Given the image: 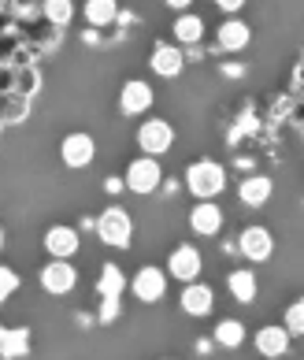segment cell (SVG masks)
Returning <instances> with one entry per match:
<instances>
[{
  "instance_id": "6da1fadb",
  "label": "cell",
  "mask_w": 304,
  "mask_h": 360,
  "mask_svg": "<svg viewBox=\"0 0 304 360\" xmlns=\"http://www.w3.org/2000/svg\"><path fill=\"white\" fill-rule=\"evenodd\" d=\"M186 190L197 201H216L227 190V167L216 164V160H193L186 167Z\"/></svg>"
},
{
  "instance_id": "7a4b0ae2",
  "label": "cell",
  "mask_w": 304,
  "mask_h": 360,
  "mask_svg": "<svg viewBox=\"0 0 304 360\" xmlns=\"http://www.w3.org/2000/svg\"><path fill=\"white\" fill-rule=\"evenodd\" d=\"M93 226H97V238L104 245H112V249H126L130 238H134V216H130L126 208H119V205L104 208Z\"/></svg>"
},
{
  "instance_id": "3957f363",
  "label": "cell",
  "mask_w": 304,
  "mask_h": 360,
  "mask_svg": "<svg viewBox=\"0 0 304 360\" xmlns=\"http://www.w3.org/2000/svg\"><path fill=\"white\" fill-rule=\"evenodd\" d=\"M134 141H138V149H141L145 156H156V160H160L164 153H171V145H175V127H171L164 115H152V119H145V123L138 127Z\"/></svg>"
},
{
  "instance_id": "277c9868",
  "label": "cell",
  "mask_w": 304,
  "mask_h": 360,
  "mask_svg": "<svg viewBox=\"0 0 304 360\" xmlns=\"http://www.w3.org/2000/svg\"><path fill=\"white\" fill-rule=\"evenodd\" d=\"M126 190L130 193H152L156 186L164 182V171H160V160L156 156H138V160H130V167H126Z\"/></svg>"
},
{
  "instance_id": "5b68a950",
  "label": "cell",
  "mask_w": 304,
  "mask_h": 360,
  "mask_svg": "<svg viewBox=\"0 0 304 360\" xmlns=\"http://www.w3.org/2000/svg\"><path fill=\"white\" fill-rule=\"evenodd\" d=\"M204 271V257H201V249L197 245H178V249H171V257H167V275L171 278H178V283H197Z\"/></svg>"
},
{
  "instance_id": "8992f818",
  "label": "cell",
  "mask_w": 304,
  "mask_h": 360,
  "mask_svg": "<svg viewBox=\"0 0 304 360\" xmlns=\"http://www.w3.org/2000/svg\"><path fill=\"white\" fill-rule=\"evenodd\" d=\"M37 283H41L45 293H52V297H63V293H71L78 286V271L71 260H48L41 275H37Z\"/></svg>"
},
{
  "instance_id": "52a82bcc",
  "label": "cell",
  "mask_w": 304,
  "mask_h": 360,
  "mask_svg": "<svg viewBox=\"0 0 304 360\" xmlns=\"http://www.w3.org/2000/svg\"><path fill=\"white\" fill-rule=\"evenodd\" d=\"M130 290H134V297H138L141 304L164 301V293H167V271L156 268V264H145L141 271H134V283H130Z\"/></svg>"
},
{
  "instance_id": "ba28073f",
  "label": "cell",
  "mask_w": 304,
  "mask_h": 360,
  "mask_svg": "<svg viewBox=\"0 0 304 360\" xmlns=\"http://www.w3.org/2000/svg\"><path fill=\"white\" fill-rule=\"evenodd\" d=\"M93 156H97V141L89 134H82V130H74V134H67L60 141V160L67 167H74V171L89 167V164H93Z\"/></svg>"
},
{
  "instance_id": "9c48e42d",
  "label": "cell",
  "mask_w": 304,
  "mask_h": 360,
  "mask_svg": "<svg viewBox=\"0 0 304 360\" xmlns=\"http://www.w3.org/2000/svg\"><path fill=\"white\" fill-rule=\"evenodd\" d=\"M289 342H293V335H289V330H286L282 323H267V327H260V330H256V338H253L256 353H260L263 360H286Z\"/></svg>"
},
{
  "instance_id": "30bf717a",
  "label": "cell",
  "mask_w": 304,
  "mask_h": 360,
  "mask_svg": "<svg viewBox=\"0 0 304 360\" xmlns=\"http://www.w3.org/2000/svg\"><path fill=\"white\" fill-rule=\"evenodd\" d=\"M152 101H156V93L149 82H141V78H130V82H123V89H119V112L123 115H145L152 108Z\"/></svg>"
},
{
  "instance_id": "8fae6325",
  "label": "cell",
  "mask_w": 304,
  "mask_h": 360,
  "mask_svg": "<svg viewBox=\"0 0 304 360\" xmlns=\"http://www.w3.org/2000/svg\"><path fill=\"white\" fill-rule=\"evenodd\" d=\"M237 249H242V257H249L253 264H263V260H271V252H275V238L267 226H245L242 238H237Z\"/></svg>"
},
{
  "instance_id": "7c38bea8",
  "label": "cell",
  "mask_w": 304,
  "mask_h": 360,
  "mask_svg": "<svg viewBox=\"0 0 304 360\" xmlns=\"http://www.w3.org/2000/svg\"><path fill=\"white\" fill-rule=\"evenodd\" d=\"M78 245H82V238H78V231L67 223H56L45 231V252L52 260H71L78 252Z\"/></svg>"
},
{
  "instance_id": "4fadbf2b",
  "label": "cell",
  "mask_w": 304,
  "mask_h": 360,
  "mask_svg": "<svg viewBox=\"0 0 304 360\" xmlns=\"http://www.w3.org/2000/svg\"><path fill=\"white\" fill-rule=\"evenodd\" d=\"M190 231L201 234V238H216V234L223 231V208H219L216 201L193 205V212H190Z\"/></svg>"
},
{
  "instance_id": "5bb4252c",
  "label": "cell",
  "mask_w": 304,
  "mask_h": 360,
  "mask_svg": "<svg viewBox=\"0 0 304 360\" xmlns=\"http://www.w3.org/2000/svg\"><path fill=\"white\" fill-rule=\"evenodd\" d=\"M216 41H219V49L223 52H242L249 41H253V26H249L245 19H227L219 26V34H216Z\"/></svg>"
},
{
  "instance_id": "9a60e30c",
  "label": "cell",
  "mask_w": 304,
  "mask_h": 360,
  "mask_svg": "<svg viewBox=\"0 0 304 360\" xmlns=\"http://www.w3.org/2000/svg\"><path fill=\"white\" fill-rule=\"evenodd\" d=\"M182 63H186V56H182V49L178 45H156L152 49V56H149V68L152 75H160V78H175L182 71Z\"/></svg>"
},
{
  "instance_id": "2e32d148",
  "label": "cell",
  "mask_w": 304,
  "mask_h": 360,
  "mask_svg": "<svg viewBox=\"0 0 304 360\" xmlns=\"http://www.w3.org/2000/svg\"><path fill=\"white\" fill-rule=\"evenodd\" d=\"M227 290L237 304H253L256 293H260V283H256V271L253 268H234L227 275Z\"/></svg>"
},
{
  "instance_id": "e0dca14e",
  "label": "cell",
  "mask_w": 304,
  "mask_h": 360,
  "mask_svg": "<svg viewBox=\"0 0 304 360\" xmlns=\"http://www.w3.org/2000/svg\"><path fill=\"white\" fill-rule=\"evenodd\" d=\"M271 193H275V182L267 175H249L242 186H237V197H242V205H249V208L267 205Z\"/></svg>"
},
{
  "instance_id": "ac0fdd59",
  "label": "cell",
  "mask_w": 304,
  "mask_h": 360,
  "mask_svg": "<svg viewBox=\"0 0 304 360\" xmlns=\"http://www.w3.org/2000/svg\"><path fill=\"white\" fill-rule=\"evenodd\" d=\"M211 304H216V293H211V286L190 283L186 290H182V312H186V316H208Z\"/></svg>"
},
{
  "instance_id": "d6986e66",
  "label": "cell",
  "mask_w": 304,
  "mask_h": 360,
  "mask_svg": "<svg viewBox=\"0 0 304 360\" xmlns=\"http://www.w3.org/2000/svg\"><path fill=\"white\" fill-rule=\"evenodd\" d=\"M26 356H30V330L11 327L4 345H0V360H26Z\"/></svg>"
},
{
  "instance_id": "ffe728a7",
  "label": "cell",
  "mask_w": 304,
  "mask_h": 360,
  "mask_svg": "<svg viewBox=\"0 0 304 360\" xmlns=\"http://www.w3.org/2000/svg\"><path fill=\"white\" fill-rule=\"evenodd\" d=\"M211 338H216V345H223V349H237V345H245V323L242 319H219L216 330H211Z\"/></svg>"
},
{
  "instance_id": "44dd1931",
  "label": "cell",
  "mask_w": 304,
  "mask_h": 360,
  "mask_svg": "<svg viewBox=\"0 0 304 360\" xmlns=\"http://www.w3.org/2000/svg\"><path fill=\"white\" fill-rule=\"evenodd\" d=\"M175 37L182 45H201L204 37V19L193 15V11H182V15L175 19Z\"/></svg>"
},
{
  "instance_id": "7402d4cb",
  "label": "cell",
  "mask_w": 304,
  "mask_h": 360,
  "mask_svg": "<svg viewBox=\"0 0 304 360\" xmlns=\"http://www.w3.org/2000/svg\"><path fill=\"white\" fill-rule=\"evenodd\" d=\"M82 11L89 26H112L119 19V0H86Z\"/></svg>"
},
{
  "instance_id": "603a6c76",
  "label": "cell",
  "mask_w": 304,
  "mask_h": 360,
  "mask_svg": "<svg viewBox=\"0 0 304 360\" xmlns=\"http://www.w3.org/2000/svg\"><path fill=\"white\" fill-rule=\"evenodd\" d=\"M126 275L115 268V264H104L100 268V278H97V290H100V297H123V290H126Z\"/></svg>"
},
{
  "instance_id": "cb8c5ba5",
  "label": "cell",
  "mask_w": 304,
  "mask_h": 360,
  "mask_svg": "<svg viewBox=\"0 0 304 360\" xmlns=\"http://www.w3.org/2000/svg\"><path fill=\"white\" fill-rule=\"evenodd\" d=\"M41 15H45V22H52L60 30V26H67L74 19V0H45Z\"/></svg>"
},
{
  "instance_id": "d4e9b609",
  "label": "cell",
  "mask_w": 304,
  "mask_h": 360,
  "mask_svg": "<svg viewBox=\"0 0 304 360\" xmlns=\"http://www.w3.org/2000/svg\"><path fill=\"white\" fill-rule=\"evenodd\" d=\"M282 327H286L293 338H304V297H297V301L282 312Z\"/></svg>"
},
{
  "instance_id": "484cf974",
  "label": "cell",
  "mask_w": 304,
  "mask_h": 360,
  "mask_svg": "<svg viewBox=\"0 0 304 360\" xmlns=\"http://www.w3.org/2000/svg\"><path fill=\"white\" fill-rule=\"evenodd\" d=\"M22 286V278H19V271L15 268H4V264H0V304H4L11 293H15Z\"/></svg>"
},
{
  "instance_id": "4316f807",
  "label": "cell",
  "mask_w": 304,
  "mask_h": 360,
  "mask_svg": "<svg viewBox=\"0 0 304 360\" xmlns=\"http://www.w3.org/2000/svg\"><path fill=\"white\" fill-rule=\"evenodd\" d=\"M97 316H100V323H115V319H119V297H104Z\"/></svg>"
},
{
  "instance_id": "83f0119b",
  "label": "cell",
  "mask_w": 304,
  "mask_h": 360,
  "mask_svg": "<svg viewBox=\"0 0 304 360\" xmlns=\"http://www.w3.org/2000/svg\"><path fill=\"white\" fill-rule=\"evenodd\" d=\"M15 11L19 15H41V8H45V0H15Z\"/></svg>"
},
{
  "instance_id": "f1b7e54d",
  "label": "cell",
  "mask_w": 304,
  "mask_h": 360,
  "mask_svg": "<svg viewBox=\"0 0 304 360\" xmlns=\"http://www.w3.org/2000/svg\"><path fill=\"white\" fill-rule=\"evenodd\" d=\"M219 11H227V15H237V11L245 8V0H216Z\"/></svg>"
},
{
  "instance_id": "f546056e",
  "label": "cell",
  "mask_w": 304,
  "mask_h": 360,
  "mask_svg": "<svg viewBox=\"0 0 304 360\" xmlns=\"http://www.w3.org/2000/svg\"><path fill=\"white\" fill-rule=\"evenodd\" d=\"M164 4H167L171 11H178V15H182V11H190V4H193V0H164Z\"/></svg>"
},
{
  "instance_id": "4dcf8cb0",
  "label": "cell",
  "mask_w": 304,
  "mask_h": 360,
  "mask_svg": "<svg viewBox=\"0 0 304 360\" xmlns=\"http://www.w3.org/2000/svg\"><path fill=\"white\" fill-rule=\"evenodd\" d=\"M104 186H108L112 193H119V190H126V182H123V179H108V182H104Z\"/></svg>"
},
{
  "instance_id": "1f68e13d",
  "label": "cell",
  "mask_w": 304,
  "mask_h": 360,
  "mask_svg": "<svg viewBox=\"0 0 304 360\" xmlns=\"http://www.w3.org/2000/svg\"><path fill=\"white\" fill-rule=\"evenodd\" d=\"M8 330H11V327H4V323H0V345H4V338H8Z\"/></svg>"
},
{
  "instance_id": "d6a6232c",
  "label": "cell",
  "mask_w": 304,
  "mask_h": 360,
  "mask_svg": "<svg viewBox=\"0 0 304 360\" xmlns=\"http://www.w3.org/2000/svg\"><path fill=\"white\" fill-rule=\"evenodd\" d=\"M0 245H4V231H0Z\"/></svg>"
},
{
  "instance_id": "836d02e7",
  "label": "cell",
  "mask_w": 304,
  "mask_h": 360,
  "mask_svg": "<svg viewBox=\"0 0 304 360\" xmlns=\"http://www.w3.org/2000/svg\"><path fill=\"white\" fill-rule=\"evenodd\" d=\"M167 360H171V356H167Z\"/></svg>"
}]
</instances>
